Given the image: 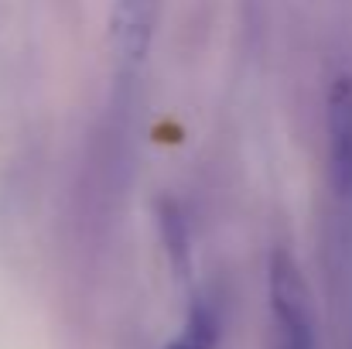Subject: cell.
Listing matches in <instances>:
<instances>
[{"mask_svg":"<svg viewBox=\"0 0 352 349\" xmlns=\"http://www.w3.org/2000/svg\"><path fill=\"white\" fill-rule=\"evenodd\" d=\"M216 343H219V312L212 302L199 298L192 302L182 332L164 349H216Z\"/></svg>","mask_w":352,"mask_h":349,"instance_id":"obj_3","label":"cell"},{"mask_svg":"<svg viewBox=\"0 0 352 349\" xmlns=\"http://www.w3.org/2000/svg\"><path fill=\"white\" fill-rule=\"evenodd\" d=\"M161 0H117L110 14V45L120 76H133L144 69L154 31H157Z\"/></svg>","mask_w":352,"mask_h":349,"instance_id":"obj_1","label":"cell"},{"mask_svg":"<svg viewBox=\"0 0 352 349\" xmlns=\"http://www.w3.org/2000/svg\"><path fill=\"white\" fill-rule=\"evenodd\" d=\"M157 226H161V240H164V253L171 260V267L178 271V277H188V264H192V246H188V226L182 209L171 199H161L157 206Z\"/></svg>","mask_w":352,"mask_h":349,"instance_id":"obj_4","label":"cell"},{"mask_svg":"<svg viewBox=\"0 0 352 349\" xmlns=\"http://www.w3.org/2000/svg\"><path fill=\"white\" fill-rule=\"evenodd\" d=\"M329 168L339 195H352V79L339 76L329 89Z\"/></svg>","mask_w":352,"mask_h":349,"instance_id":"obj_2","label":"cell"}]
</instances>
